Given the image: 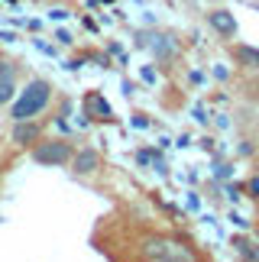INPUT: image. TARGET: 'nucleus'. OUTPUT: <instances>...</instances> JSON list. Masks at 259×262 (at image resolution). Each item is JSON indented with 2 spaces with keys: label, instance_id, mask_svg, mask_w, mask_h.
<instances>
[{
  "label": "nucleus",
  "instance_id": "obj_1",
  "mask_svg": "<svg viewBox=\"0 0 259 262\" xmlns=\"http://www.w3.org/2000/svg\"><path fill=\"white\" fill-rule=\"evenodd\" d=\"M139 256L153 259V262H195V249H188V243L165 233H149L143 243H139Z\"/></svg>",
  "mask_w": 259,
  "mask_h": 262
},
{
  "label": "nucleus",
  "instance_id": "obj_2",
  "mask_svg": "<svg viewBox=\"0 0 259 262\" xmlns=\"http://www.w3.org/2000/svg\"><path fill=\"white\" fill-rule=\"evenodd\" d=\"M49 100H52V88H49V81L33 78V81L19 91V97L13 100L10 117H13V120H33L36 114H42V110L49 107Z\"/></svg>",
  "mask_w": 259,
  "mask_h": 262
},
{
  "label": "nucleus",
  "instance_id": "obj_3",
  "mask_svg": "<svg viewBox=\"0 0 259 262\" xmlns=\"http://www.w3.org/2000/svg\"><path fill=\"white\" fill-rule=\"evenodd\" d=\"M75 156V146L68 139H39L33 146V162L36 165H68Z\"/></svg>",
  "mask_w": 259,
  "mask_h": 262
},
{
  "label": "nucleus",
  "instance_id": "obj_4",
  "mask_svg": "<svg viewBox=\"0 0 259 262\" xmlns=\"http://www.w3.org/2000/svg\"><path fill=\"white\" fill-rule=\"evenodd\" d=\"M139 46L149 49L159 62H172V58H178V52H182V46H178V39L172 33H162V29H149V33H139Z\"/></svg>",
  "mask_w": 259,
  "mask_h": 262
},
{
  "label": "nucleus",
  "instance_id": "obj_5",
  "mask_svg": "<svg viewBox=\"0 0 259 262\" xmlns=\"http://www.w3.org/2000/svg\"><path fill=\"white\" fill-rule=\"evenodd\" d=\"M39 139H42V129L33 120H13V143L16 146H36Z\"/></svg>",
  "mask_w": 259,
  "mask_h": 262
},
{
  "label": "nucleus",
  "instance_id": "obj_6",
  "mask_svg": "<svg viewBox=\"0 0 259 262\" xmlns=\"http://www.w3.org/2000/svg\"><path fill=\"white\" fill-rule=\"evenodd\" d=\"M97 168H101V156H97L94 149H78L72 156V172L75 175H91Z\"/></svg>",
  "mask_w": 259,
  "mask_h": 262
},
{
  "label": "nucleus",
  "instance_id": "obj_7",
  "mask_svg": "<svg viewBox=\"0 0 259 262\" xmlns=\"http://www.w3.org/2000/svg\"><path fill=\"white\" fill-rule=\"evenodd\" d=\"M207 23H211L217 29V36H224V39L236 36V19H233L230 10H211V13H207Z\"/></svg>",
  "mask_w": 259,
  "mask_h": 262
},
{
  "label": "nucleus",
  "instance_id": "obj_8",
  "mask_svg": "<svg viewBox=\"0 0 259 262\" xmlns=\"http://www.w3.org/2000/svg\"><path fill=\"white\" fill-rule=\"evenodd\" d=\"M84 114H88V117H94V114H97L101 120H111V117H114V110H111V104L104 100V94H97V91H94V94L84 100Z\"/></svg>",
  "mask_w": 259,
  "mask_h": 262
},
{
  "label": "nucleus",
  "instance_id": "obj_9",
  "mask_svg": "<svg viewBox=\"0 0 259 262\" xmlns=\"http://www.w3.org/2000/svg\"><path fill=\"white\" fill-rule=\"evenodd\" d=\"M233 55H236V62H240L243 68H259V49H253V46H240Z\"/></svg>",
  "mask_w": 259,
  "mask_h": 262
},
{
  "label": "nucleus",
  "instance_id": "obj_10",
  "mask_svg": "<svg viewBox=\"0 0 259 262\" xmlns=\"http://www.w3.org/2000/svg\"><path fill=\"white\" fill-rule=\"evenodd\" d=\"M16 94V75H0V107L10 104Z\"/></svg>",
  "mask_w": 259,
  "mask_h": 262
},
{
  "label": "nucleus",
  "instance_id": "obj_11",
  "mask_svg": "<svg viewBox=\"0 0 259 262\" xmlns=\"http://www.w3.org/2000/svg\"><path fill=\"white\" fill-rule=\"evenodd\" d=\"M233 246H236V253H240V256L259 259V246L253 243V239H246V236H233Z\"/></svg>",
  "mask_w": 259,
  "mask_h": 262
},
{
  "label": "nucleus",
  "instance_id": "obj_12",
  "mask_svg": "<svg viewBox=\"0 0 259 262\" xmlns=\"http://www.w3.org/2000/svg\"><path fill=\"white\" fill-rule=\"evenodd\" d=\"M0 75H16V62H10V58L0 55Z\"/></svg>",
  "mask_w": 259,
  "mask_h": 262
},
{
  "label": "nucleus",
  "instance_id": "obj_13",
  "mask_svg": "<svg viewBox=\"0 0 259 262\" xmlns=\"http://www.w3.org/2000/svg\"><path fill=\"white\" fill-rule=\"evenodd\" d=\"M214 175L217 178H230V165H227V162H214Z\"/></svg>",
  "mask_w": 259,
  "mask_h": 262
},
{
  "label": "nucleus",
  "instance_id": "obj_14",
  "mask_svg": "<svg viewBox=\"0 0 259 262\" xmlns=\"http://www.w3.org/2000/svg\"><path fill=\"white\" fill-rule=\"evenodd\" d=\"M246 191H250V194H253V198H259V178H253V181H250V185H246Z\"/></svg>",
  "mask_w": 259,
  "mask_h": 262
},
{
  "label": "nucleus",
  "instance_id": "obj_15",
  "mask_svg": "<svg viewBox=\"0 0 259 262\" xmlns=\"http://www.w3.org/2000/svg\"><path fill=\"white\" fill-rule=\"evenodd\" d=\"M133 126H136V129H146L149 120H146V117H133Z\"/></svg>",
  "mask_w": 259,
  "mask_h": 262
},
{
  "label": "nucleus",
  "instance_id": "obj_16",
  "mask_svg": "<svg viewBox=\"0 0 259 262\" xmlns=\"http://www.w3.org/2000/svg\"><path fill=\"white\" fill-rule=\"evenodd\" d=\"M143 81H149V84L156 81V72H153V68H143Z\"/></svg>",
  "mask_w": 259,
  "mask_h": 262
},
{
  "label": "nucleus",
  "instance_id": "obj_17",
  "mask_svg": "<svg viewBox=\"0 0 259 262\" xmlns=\"http://www.w3.org/2000/svg\"><path fill=\"white\" fill-rule=\"evenodd\" d=\"M58 42H62V46H68V42H72V36H68L65 29H58Z\"/></svg>",
  "mask_w": 259,
  "mask_h": 262
},
{
  "label": "nucleus",
  "instance_id": "obj_18",
  "mask_svg": "<svg viewBox=\"0 0 259 262\" xmlns=\"http://www.w3.org/2000/svg\"><path fill=\"white\" fill-rule=\"evenodd\" d=\"M253 97L259 100V78H256V84H253Z\"/></svg>",
  "mask_w": 259,
  "mask_h": 262
},
{
  "label": "nucleus",
  "instance_id": "obj_19",
  "mask_svg": "<svg viewBox=\"0 0 259 262\" xmlns=\"http://www.w3.org/2000/svg\"><path fill=\"white\" fill-rule=\"evenodd\" d=\"M10 4H16V0H10Z\"/></svg>",
  "mask_w": 259,
  "mask_h": 262
}]
</instances>
